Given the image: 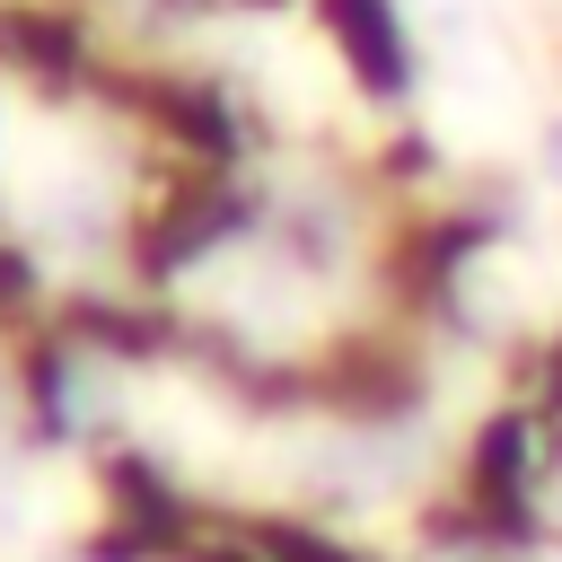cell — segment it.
Here are the masks:
<instances>
[{"label": "cell", "mask_w": 562, "mask_h": 562, "mask_svg": "<svg viewBox=\"0 0 562 562\" xmlns=\"http://www.w3.org/2000/svg\"><path fill=\"white\" fill-rule=\"evenodd\" d=\"M544 176L562 184V123H544Z\"/></svg>", "instance_id": "obj_1"}]
</instances>
